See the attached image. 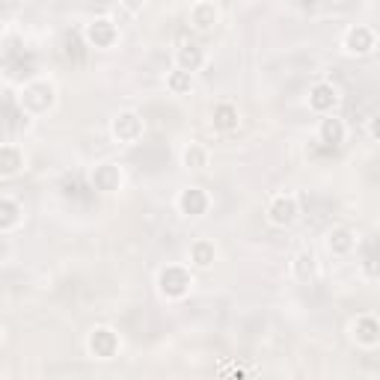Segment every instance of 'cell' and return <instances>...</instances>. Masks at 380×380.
<instances>
[{
  "label": "cell",
  "instance_id": "obj_1",
  "mask_svg": "<svg viewBox=\"0 0 380 380\" xmlns=\"http://www.w3.org/2000/svg\"><path fill=\"white\" fill-rule=\"evenodd\" d=\"M158 286H161L163 297H185L193 286V276H190V271L178 268V264H170V268H163L158 273Z\"/></svg>",
  "mask_w": 380,
  "mask_h": 380
},
{
  "label": "cell",
  "instance_id": "obj_2",
  "mask_svg": "<svg viewBox=\"0 0 380 380\" xmlns=\"http://www.w3.org/2000/svg\"><path fill=\"white\" fill-rule=\"evenodd\" d=\"M87 344H89V354L95 359H113L116 351H119V336L113 333V330H107V327H95L89 333Z\"/></svg>",
  "mask_w": 380,
  "mask_h": 380
},
{
  "label": "cell",
  "instance_id": "obj_3",
  "mask_svg": "<svg viewBox=\"0 0 380 380\" xmlns=\"http://www.w3.org/2000/svg\"><path fill=\"white\" fill-rule=\"evenodd\" d=\"M113 137L119 143H137L143 137V119L134 110H122L116 119H113Z\"/></svg>",
  "mask_w": 380,
  "mask_h": 380
},
{
  "label": "cell",
  "instance_id": "obj_4",
  "mask_svg": "<svg viewBox=\"0 0 380 380\" xmlns=\"http://www.w3.org/2000/svg\"><path fill=\"white\" fill-rule=\"evenodd\" d=\"M116 36H119V30L110 18H95L87 24V42L92 48H110L116 42Z\"/></svg>",
  "mask_w": 380,
  "mask_h": 380
},
{
  "label": "cell",
  "instance_id": "obj_5",
  "mask_svg": "<svg viewBox=\"0 0 380 380\" xmlns=\"http://www.w3.org/2000/svg\"><path fill=\"white\" fill-rule=\"evenodd\" d=\"M178 208L185 217H202V214L208 211V193L202 188H188L181 190L178 196Z\"/></svg>",
  "mask_w": 380,
  "mask_h": 380
},
{
  "label": "cell",
  "instance_id": "obj_6",
  "mask_svg": "<svg viewBox=\"0 0 380 380\" xmlns=\"http://www.w3.org/2000/svg\"><path fill=\"white\" fill-rule=\"evenodd\" d=\"M119 185H122V173H119L116 163H98L92 170V188L95 190L113 193V190H119Z\"/></svg>",
  "mask_w": 380,
  "mask_h": 380
},
{
  "label": "cell",
  "instance_id": "obj_7",
  "mask_svg": "<svg viewBox=\"0 0 380 380\" xmlns=\"http://www.w3.org/2000/svg\"><path fill=\"white\" fill-rule=\"evenodd\" d=\"M51 104H54V87H51V84H27V87H24L21 107L48 110Z\"/></svg>",
  "mask_w": 380,
  "mask_h": 380
},
{
  "label": "cell",
  "instance_id": "obj_8",
  "mask_svg": "<svg viewBox=\"0 0 380 380\" xmlns=\"http://www.w3.org/2000/svg\"><path fill=\"white\" fill-rule=\"evenodd\" d=\"M268 217L273 226H291L297 220V200L294 196H276L268 208Z\"/></svg>",
  "mask_w": 380,
  "mask_h": 380
},
{
  "label": "cell",
  "instance_id": "obj_9",
  "mask_svg": "<svg viewBox=\"0 0 380 380\" xmlns=\"http://www.w3.org/2000/svg\"><path fill=\"white\" fill-rule=\"evenodd\" d=\"M339 102V92L333 84H315L309 89V107L315 113H330Z\"/></svg>",
  "mask_w": 380,
  "mask_h": 380
},
{
  "label": "cell",
  "instance_id": "obj_10",
  "mask_svg": "<svg viewBox=\"0 0 380 380\" xmlns=\"http://www.w3.org/2000/svg\"><path fill=\"white\" fill-rule=\"evenodd\" d=\"M344 48H348L351 54H369L374 48V33L366 24H357L348 30V36H344Z\"/></svg>",
  "mask_w": 380,
  "mask_h": 380
},
{
  "label": "cell",
  "instance_id": "obj_11",
  "mask_svg": "<svg viewBox=\"0 0 380 380\" xmlns=\"http://www.w3.org/2000/svg\"><path fill=\"white\" fill-rule=\"evenodd\" d=\"M354 339L359 344H366V348H371V344L380 342V321L371 318V315H362L354 321Z\"/></svg>",
  "mask_w": 380,
  "mask_h": 380
},
{
  "label": "cell",
  "instance_id": "obj_12",
  "mask_svg": "<svg viewBox=\"0 0 380 380\" xmlns=\"http://www.w3.org/2000/svg\"><path fill=\"white\" fill-rule=\"evenodd\" d=\"M217 6L208 4V0H202V4H193L190 6V24L196 30H208L211 24H217Z\"/></svg>",
  "mask_w": 380,
  "mask_h": 380
},
{
  "label": "cell",
  "instance_id": "obj_13",
  "mask_svg": "<svg viewBox=\"0 0 380 380\" xmlns=\"http://www.w3.org/2000/svg\"><path fill=\"white\" fill-rule=\"evenodd\" d=\"M205 63V51L196 42H190V45H181L178 48V69H185V72H196L200 65Z\"/></svg>",
  "mask_w": 380,
  "mask_h": 380
},
{
  "label": "cell",
  "instance_id": "obj_14",
  "mask_svg": "<svg viewBox=\"0 0 380 380\" xmlns=\"http://www.w3.org/2000/svg\"><path fill=\"white\" fill-rule=\"evenodd\" d=\"M327 246H330V253H336V256L351 253V250H354V232H351V229H344V226L330 229V235H327Z\"/></svg>",
  "mask_w": 380,
  "mask_h": 380
},
{
  "label": "cell",
  "instance_id": "obj_15",
  "mask_svg": "<svg viewBox=\"0 0 380 380\" xmlns=\"http://www.w3.org/2000/svg\"><path fill=\"white\" fill-rule=\"evenodd\" d=\"M211 119H214V128H217V131H235L238 128V107L223 102V104L214 107V116Z\"/></svg>",
  "mask_w": 380,
  "mask_h": 380
},
{
  "label": "cell",
  "instance_id": "obj_16",
  "mask_svg": "<svg viewBox=\"0 0 380 380\" xmlns=\"http://www.w3.org/2000/svg\"><path fill=\"white\" fill-rule=\"evenodd\" d=\"M321 143H327L330 148H336V146H342L344 143V122L342 119H336V116H330V119H324L321 122Z\"/></svg>",
  "mask_w": 380,
  "mask_h": 380
},
{
  "label": "cell",
  "instance_id": "obj_17",
  "mask_svg": "<svg viewBox=\"0 0 380 380\" xmlns=\"http://www.w3.org/2000/svg\"><path fill=\"white\" fill-rule=\"evenodd\" d=\"M21 167H24V155L12 143H6L4 148H0V173H4V175H15Z\"/></svg>",
  "mask_w": 380,
  "mask_h": 380
},
{
  "label": "cell",
  "instance_id": "obj_18",
  "mask_svg": "<svg viewBox=\"0 0 380 380\" xmlns=\"http://www.w3.org/2000/svg\"><path fill=\"white\" fill-rule=\"evenodd\" d=\"M214 259H217V250H214L211 241H196V244H190V261L196 264V268H211Z\"/></svg>",
  "mask_w": 380,
  "mask_h": 380
},
{
  "label": "cell",
  "instance_id": "obj_19",
  "mask_svg": "<svg viewBox=\"0 0 380 380\" xmlns=\"http://www.w3.org/2000/svg\"><path fill=\"white\" fill-rule=\"evenodd\" d=\"M294 276L300 279V283H309V279L315 276V253L312 250H300L294 256Z\"/></svg>",
  "mask_w": 380,
  "mask_h": 380
},
{
  "label": "cell",
  "instance_id": "obj_20",
  "mask_svg": "<svg viewBox=\"0 0 380 380\" xmlns=\"http://www.w3.org/2000/svg\"><path fill=\"white\" fill-rule=\"evenodd\" d=\"M6 72H9V77H30L33 72H36V60H33V54H21L18 60L9 57Z\"/></svg>",
  "mask_w": 380,
  "mask_h": 380
},
{
  "label": "cell",
  "instance_id": "obj_21",
  "mask_svg": "<svg viewBox=\"0 0 380 380\" xmlns=\"http://www.w3.org/2000/svg\"><path fill=\"white\" fill-rule=\"evenodd\" d=\"M167 87H170L173 95H185V92H190V87H193V77H190V72H185V69H175V72L167 75Z\"/></svg>",
  "mask_w": 380,
  "mask_h": 380
},
{
  "label": "cell",
  "instance_id": "obj_22",
  "mask_svg": "<svg viewBox=\"0 0 380 380\" xmlns=\"http://www.w3.org/2000/svg\"><path fill=\"white\" fill-rule=\"evenodd\" d=\"M181 158H185V167H188V170H202V167H208V152H205L202 146H196V143H190Z\"/></svg>",
  "mask_w": 380,
  "mask_h": 380
},
{
  "label": "cell",
  "instance_id": "obj_23",
  "mask_svg": "<svg viewBox=\"0 0 380 380\" xmlns=\"http://www.w3.org/2000/svg\"><path fill=\"white\" fill-rule=\"evenodd\" d=\"M27 125H30V116L24 113V107H18L9 98V102H6V128L9 131H18V128H27Z\"/></svg>",
  "mask_w": 380,
  "mask_h": 380
},
{
  "label": "cell",
  "instance_id": "obj_24",
  "mask_svg": "<svg viewBox=\"0 0 380 380\" xmlns=\"http://www.w3.org/2000/svg\"><path fill=\"white\" fill-rule=\"evenodd\" d=\"M18 214H21V208H18V202L15 200H0V229H12L15 223H18Z\"/></svg>",
  "mask_w": 380,
  "mask_h": 380
},
{
  "label": "cell",
  "instance_id": "obj_25",
  "mask_svg": "<svg viewBox=\"0 0 380 380\" xmlns=\"http://www.w3.org/2000/svg\"><path fill=\"white\" fill-rule=\"evenodd\" d=\"M362 273L366 276H380V244L371 241L366 256H362Z\"/></svg>",
  "mask_w": 380,
  "mask_h": 380
},
{
  "label": "cell",
  "instance_id": "obj_26",
  "mask_svg": "<svg viewBox=\"0 0 380 380\" xmlns=\"http://www.w3.org/2000/svg\"><path fill=\"white\" fill-rule=\"evenodd\" d=\"M65 54H69V57H75V60H80V57H84V54H80V39H77V36L65 39Z\"/></svg>",
  "mask_w": 380,
  "mask_h": 380
},
{
  "label": "cell",
  "instance_id": "obj_27",
  "mask_svg": "<svg viewBox=\"0 0 380 380\" xmlns=\"http://www.w3.org/2000/svg\"><path fill=\"white\" fill-rule=\"evenodd\" d=\"M369 131H371V137H374V140H380V113H377V116L371 119V125H369Z\"/></svg>",
  "mask_w": 380,
  "mask_h": 380
}]
</instances>
